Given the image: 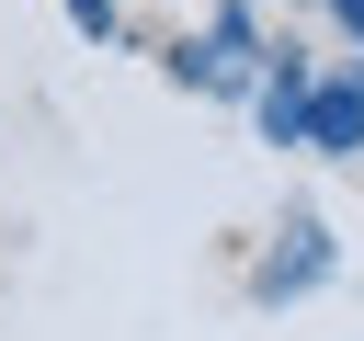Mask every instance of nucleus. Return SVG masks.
Here are the masks:
<instances>
[{
    "mask_svg": "<svg viewBox=\"0 0 364 341\" xmlns=\"http://www.w3.org/2000/svg\"><path fill=\"white\" fill-rule=\"evenodd\" d=\"M296 114H307L318 148H353V136H364V102H353V91H318V102H296Z\"/></svg>",
    "mask_w": 364,
    "mask_h": 341,
    "instance_id": "f257e3e1",
    "label": "nucleus"
},
{
    "mask_svg": "<svg viewBox=\"0 0 364 341\" xmlns=\"http://www.w3.org/2000/svg\"><path fill=\"white\" fill-rule=\"evenodd\" d=\"M341 11H353V23H364V0H341Z\"/></svg>",
    "mask_w": 364,
    "mask_h": 341,
    "instance_id": "f03ea898",
    "label": "nucleus"
}]
</instances>
